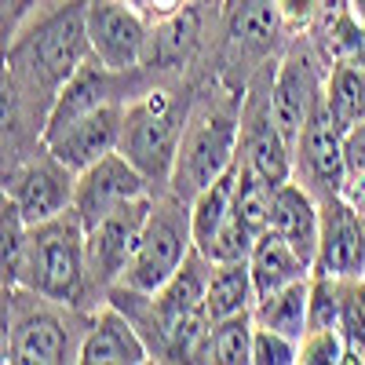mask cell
<instances>
[{"instance_id":"cell-4","label":"cell","mask_w":365,"mask_h":365,"mask_svg":"<svg viewBox=\"0 0 365 365\" xmlns=\"http://www.w3.org/2000/svg\"><path fill=\"white\" fill-rule=\"evenodd\" d=\"M55 303L26 285L4 289V361L11 365H58L77 361L81 340L73 344L70 318Z\"/></svg>"},{"instance_id":"cell-31","label":"cell","mask_w":365,"mask_h":365,"mask_svg":"<svg viewBox=\"0 0 365 365\" xmlns=\"http://www.w3.org/2000/svg\"><path fill=\"white\" fill-rule=\"evenodd\" d=\"M37 11V0H4V44H11L22 29L29 26V19H34Z\"/></svg>"},{"instance_id":"cell-6","label":"cell","mask_w":365,"mask_h":365,"mask_svg":"<svg viewBox=\"0 0 365 365\" xmlns=\"http://www.w3.org/2000/svg\"><path fill=\"white\" fill-rule=\"evenodd\" d=\"M73 190H77V172L58 161L44 143L37 154L15 161L4 172V197L19 205L29 227L55 220L66 208H73Z\"/></svg>"},{"instance_id":"cell-12","label":"cell","mask_w":365,"mask_h":365,"mask_svg":"<svg viewBox=\"0 0 365 365\" xmlns=\"http://www.w3.org/2000/svg\"><path fill=\"white\" fill-rule=\"evenodd\" d=\"M318 205H322V227H318L314 270L329 274V278H361L365 274V216L344 194H332Z\"/></svg>"},{"instance_id":"cell-25","label":"cell","mask_w":365,"mask_h":365,"mask_svg":"<svg viewBox=\"0 0 365 365\" xmlns=\"http://www.w3.org/2000/svg\"><path fill=\"white\" fill-rule=\"evenodd\" d=\"M252 336H256V314L252 311L212 322V361L252 365Z\"/></svg>"},{"instance_id":"cell-3","label":"cell","mask_w":365,"mask_h":365,"mask_svg":"<svg viewBox=\"0 0 365 365\" xmlns=\"http://www.w3.org/2000/svg\"><path fill=\"white\" fill-rule=\"evenodd\" d=\"M187 117H190V103L172 88H146L139 96H132L125 106V128H120L117 150L150 179L154 194H165L172 182Z\"/></svg>"},{"instance_id":"cell-26","label":"cell","mask_w":365,"mask_h":365,"mask_svg":"<svg viewBox=\"0 0 365 365\" xmlns=\"http://www.w3.org/2000/svg\"><path fill=\"white\" fill-rule=\"evenodd\" d=\"M340 332L347 344V361L365 358V274L340 278Z\"/></svg>"},{"instance_id":"cell-14","label":"cell","mask_w":365,"mask_h":365,"mask_svg":"<svg viewBox=\"0 0 365 365\" xmlns=\"http://www.w3.org/2000/svg\"><path fill=\"white\" fill-rule=\"evenodd\" d=\"M125 106L128 103H103L96 110H88L81 113L77 120H70L66 128H58L55 135L44 139V146L51 150V154L70 165L77 175L88 168V165H96L99 158H106L110 150L120 146V128H125Z\"/></svg>"},{"instance_id":"cell-10","label":"cell","mask_w":365,"mask_h":365,"mask_svg":"<svg viewBox=\"0 0 365 365\" xmlns=\"http://www.w3.org/2000/svg\"><path fill=\"white\" fill-rule=\"evenodd\" d=\"M91 55L113 73H135L146 63L150 26L128 0H88Z\"/></svg>"},{"instance_id":"cell-13","label":"cell","mask_w":365,"mask_h":365,"mask_svg":"<svg viewBox=\"0 0 365 365\" xmlns=\"http://www.w3.org/2000/svg\"><path fill=\"white\" fill-rule=\"evenodd\" d=\"M285 19L278 0H227V48L230 66L245 63L249 77L274 58V48L282 44Z\"/></svg>"},{"instance_id":"cell-29","label":"cell","mask_w":365,"mask_h":365,"mask_svg":"<svg viewBox=\"0 0 365 365\" xmlns=\"http://www.w3.org/2000/svg\"><path fill=\"white\" fill-rule=\"evenodd\" d=\"M299 361V340L274 332L267 325H256L252 336V365H296Z\"/></svg>"},{"instance_id":"cell-24","label":"cell","mask_w":365,"mask_h":365,"mask_svg":"<svg viewBox=\"0 0 365 365\" xmlns=\"http://www.w3.org/2000/svg\"><path fill=\"white\" fill-rule=\"evenodd\" d=\"M270 197L274 187L237 154V182H234V216L245 223L256 237L270 230Z\"/></svg>"},{"instance_id":"cell-28","label":"cell","mask_w":365,"mask_h":365,"mask_svg":"<svg viewBox=\"0 0 365 365\" xmlns=\"http://www.w3.org/2000/svg\"><path fill=\"white\" fill-rule=\"evenodd\" d=\"M336 365L347 361V344L340 329H307L299 340V365Z\"/></svg>"},{"instance_id":"cell-8","label":"cell","mask_w":365,"mask_h":365,"mask_svg":"<svg viewBox=\"0 0 365 365\" xmlns=\"http://www.w3.org/2000/svg\"><path fill=\"white\" fill-rule=\"evenodd\" d=\"M292 179H299L318 201L344 194L347 168H344V132L329 113L325 91L318 96L307 125H303L296 150H292Z\"/></svg>"},{"instance_id":"cell-9","label":"cell","mask_w":365,"mask_h":365,"mask_svg":"<svg viewBox=\"0 0 365 365\" xmlns=\"http://www.w3.org/2000/svg\"><path fill=\"white\" fill-rule=\"evenodd\" d=\"M154 197L158 194H146L135 197L128 205L113 208L106 220H99L96 227L88 230V270H91V285L99 289H113L125 270L132 267V256L143 241L146 220L154 212Z\"/></svg>"},{"instance_id":"cell-22","label":"cell","mask_w":365,"mask_h":365,"mask_svg":"<svg viewBox=\"0 0 365 365\" xmlns=\"http://www.w3.org/2000/svg\"><path fill=\"white\" fill-rule=\"evenodd\" d=\"M234 182H237V161L220 179H212L205 190H197L190 197V230H194V249L197 252H205L212 245V237L220 234V227L227 223L230 208H234Z\"/></svg>"},{"instance_id":"cell-7","label":"cell","mask_w":365,"mask_h":365,"mask_svg":"<svg viewBox=\"0 0 365 365\" xmlns=\"http://www.w3.org/2000/svg\"><path fill=\"white\" fill-rule=\"evenodd\" d=\"M325 77H329V66H325V55L318 51V44L292 41L285 48L278 73H274L270 106H274V120H278V128L292 150H296V139L303 125H307L318 96L325 91Z\"/></svg>"},{"instance_id":"cell-18","label":"cell","mask_w":365,"mask_h":365,"mask_svg":"<svg viewBox=\"0 0 365 365\" xmlns=\"http://www.w3.org/2000/svg\"><path fill=\"white\" fill-rule=\"evenodd\" d=\"M201 44V15L197 8H179L165 15L154 29H150V48H146V63L143 70H158V73H175L194 58Z\"/></svg>"},{"instance_id":"cell-33","label":"cell","mask_w":365,"mask_h":365,"mask_svg":"<svg viewBox=\"0 0 365 365\" xmlns=\"http://www.w3.org/2000/svg\"><path fill=\"white\" fill-rule=\"evenodd\" d=\"M347 8H351V15L365 26V0H347Z\"/></svg>"},{"instance_id":"cell-15","label":"cell","mask_w":365,"mask_h":365,"mask_svg":"<svg viewBox=\"0 0 365 365\" xmlns=\"http://www.w3.org/2000/svg\"><path fill=\"white\" fill-rule=\"evenodd\" d=\"M77 361H84V365H143V361H154V354H150L135 322L117 303H106L88 322Z\"/></svg>"},{"instance_id":"cell-21","label":"cell","mask_w":365,"mask_h":365,"mask_svg":"<svg viewBox=\"0 0 365 365\" xmlns=\"http://www.w3.org/2000/svg\"><path fill=\"white\" fill-rule=\"evenodd\" d=\"M252 314H256V325H267L274 332H285L292 340H303L307 318H311V274L278 292H270V296H259Z\"/></svg>"},{"instance_id":"cell-32","label":"cell","mask_w":365,"mask_h":365,"mask_svg":"<svg viewBox=\"0 0 365 365\" xmlns=\"http://www.w3.org/2000/svg\"><path fill=\"white\" fill-rule=\"evenodd\" d=\"M139 4L154 15V19H165V15H172V11H179V8H187V0H139Z\"/></svg>"},{"instance_id":"cell-11","label":"cell","mask_w":365,"mask_h":365,"mask_svg":"<svg viewBox=\"0 0 365 365\" xmlns=\"http://www.w3.org/2000/svg\"><path fill=\"white\" fill-rule=\"evenodd\" d=\"M150 179L120 154V150H110L106 158H99L96 165H88L77 175V190H73V212L81 216V223L91 230L99 220H106L113 208L128 205L135 197H146Z\"/></svg>"},{"instance_id":"cell-27","label":"cell","mask_w":365,"mask_h":365,"mask_svg":"<svg viewBox=\"0 0 365 365\" xmlns=\"http://www.w3.org/2000/svg\"><path fill=\"white\" fill-rule=\"evenodd\" d=\"M4 289H15L22 282V263H26V241H29V223L19 212V205L11 197H4Z\"/></svg>"},{"instance_id":"cell-17","label":"cell","mask_w":365,"mask_h":365,"mask_svg":"<svg viewBox=\"0 0 365 365\" xmlns=\"http://www.w3.org/2000/svg\"><path fill=\"white\" fill-rule=\"evenodd\" d=\"M128 73H113L110 66H103L96 55L88 58V63L58 88V96L51 103V113H48V125H44V139L55 135L58 128H66L70 120H77L81 113L96 110L103 103H113L117 99V84L125 81ZM41 139V143H44Z\"/></svg>"},{"instance_id":"cell-30","label":"cell","mask_w":365,"mask_h":365,"mask_svg":"<svg viewBox=\"0 0 365 365\" xmlns=\"http://www.w3.org/2000/svg\"><path fill=\"white\" fill-rule=\"evenodd\" d=\"M278 8H282L285 26L292 29V34H299V29H311L314 26L322 0H278Z\"/></svg>"},{"instance_id":"cell-2","label":"cell","mask_w":365,"mask_h":365,"mask_svg":"<svg viewBox=\"0 0 365 365\" xmlns=\"http://www.w3.org/2000/svg\"><path fill=\"white\" fill-rule=\"evenodd\" d=\"M19 285L63 303L70 311H77L88 299V292L96 289L88 270V227L81 223L73 208H66L55 220L29 227Z\"/></svg>"},{"instance_id":"cell-16","label":"cell","mask_w":365,"mask_h":365,"mask_svg":"<svg viewBox=\"0 0 365 365\" xmlns=\"http://www.w3.org/2000/svg\"><path fill=\"white\" fill-rule=\"evenodd\" d=\"M318 227H322V205L318 197L303 187L299 179H285L274 187L270 197V230H278L289 245L311 263L318 256Z\"/></svg>"},{"instance_id":"cell-5","label":"cell","mask_w":365,"mask_h":365,"mask_svg":"<svg viewBox=\"0 0 365 365\" xmlns=\"http://www.w3.org/2000/svg\"><path fill=\"white\" fill-rule=\"evenodd\" d=\"M190 252H194L190 201L165 190L154 197V212L146 220V230H143V241L132 256V267L125 270V278L117 285H128L139 292H158Z\"/></svg>"},{"instance_id":"cell-20","label":"cell","mask_w":365,"mask_h":365,"mask_svg":"<svg viewBox=\"0 0 365 365\" xmlns=\"http://www.w3.org/2000/svg\"><path fill=\"white\" fill-rule=\"evenodd\" d=\"M208 318L220 322L241 311L256 307V282H252V267L249 259H230V263H212L208 274V296H205Z\"/></svg>"},{"instance_id":"cell-19","label":"cell","mask_w":365,"mask_h":365,"mask_svg":"<svg viewBox=\"0 0 365 365\" xmlns=\"http://www.w3.org/2000/svg\"><path fill=\"white\" fill-rule=\"evenodd\" d=\"M249 267H252V282H256V299L278 292V289H285V285H292V282L311 274V263L303 259L278 230H263L256 237Z\"/></svg>"},{"instance_id":"cell-1","label":"cell","mask_w":365,"mask_h":365,"mask_svg":"<svg viewBox=\"0 0 365 365\" xmlns=\"http://www.w3.org/2000/svg\"><path fill=\"white\" fill-rule=\"evenodd\" d=\"M241 96L245 91H220V96H201L190 106L187 128L179 139V154L172 168L168 190L182 201H190L197 190H205L212 179H220L241 150Z\"/></svg>"},{"instance_id":"cell-23","label":"cell","mask_w":365,"mask_h":365,"mask_svg":"<svg viewBox=\"0 0 365 365\" xmlns=\"http://www.w3.org/2000/svg\"><path fill=\"white\" fill-rule=\"evenodd\" d=\"M325 103H329V113L344 135L354 125H361L365 120V66L332 63L329 77H325Z\"/></svg>"}]
</instances>
